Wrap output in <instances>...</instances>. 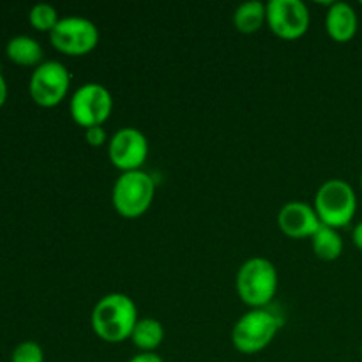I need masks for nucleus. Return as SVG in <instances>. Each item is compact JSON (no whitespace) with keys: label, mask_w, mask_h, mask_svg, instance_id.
<instances>
[{"label":"nucleus","mask_w":362,"mask_h":362,"mask_svg":"<svg viewBox=\"0 0 362 362\" xmlns=\"http://www.w3.org/2000/svg\"><path fill=\"white\" fill-rule=\"evenodd\" d=\"M136 304L126 293H108L95 303L90 315L94 334L106 343H122L131 339L138 324Z\"/></svg>","instance_id":"1"},{"label":"nucleus","mask_w":362,"mask_h":362,"mask_svg":"<svg viewBox=\"0 0 362 362\" xmlns=\"http://www.w3.org/2000/svg\"><path fill=\"white\" fill-rule=\"evenodd\" d=\"M285 320L274 308H257L235 322L232 329V343L240 354L253 356L272 343Z\"/></svg>","instance_id":"2"},{"label":"nucleus","mask_w":362,"mask_h":362,"mask_svg":"<svg viewBox=\"0 0 362 362\" xmlns=\"http://www.w3.org/2000/svg\"><path fill=\"white\" fill-rule=\"evenodd\" d=\"M278 271L274 264L267 258L253 257L240 265L237 272L235 288L244 304L257 308L271 306L276 292H278Z\"/></svg>","instance_id":"3"},{"label":"nucleus","mask_w":362,"mask_h":362,"mask_svg":"<svg viewBox=\"0 0 362 362\" xmlns=\"http://www.w3.org/2000/svg\"><path fill=\"white\" fill-rule=\"evenodd\" d=\"M313 209L322 225L336 230L349 226L357 211L356 191L343 179L327 180L318 187Z\"/></svg>","instance_id":"4"},{"label":"nucleus","mask_w":362,"mask_h":362,"mask_svg":"<svg viewBox=\"0 0 362 362\" xmlns=\"http://www.w3.org/2000/svg\"><path fill=\"white\" fill-rule=\"evenodd\" d=\"M156 184L144 170L120 173L112 189V204L126 219H136L151 209L154 202Z\"/></svg>","instance_id":"5"},{"label":"nucleus","mask_w":362,"mask_h":362,"mask_svg":"<svg viewBox=\"0 0 362 362\" xmlns=\"http://www.w3.org/2000/svg\"><path fill=\"white\" fill-rule=\"evenodd\" d=\"M113 112L112 92L101 83H85L74 90L69 101V113L78 126L98 127L110 119Z\"/></svg>","instance_id":"6"},{"label":"nucleus","mask_w":362,"mask_h":362,"mask_svg":"<svg viewBox=\"0 0 362 362\" xmlns=\"http://www.w3.org/2000/svg\"><path fill=\"white\" fill-rule=\"evenodd\" d=\"M71 74L59 60H45L32 73L28 92L34 103L45 108H52L62 103L69 92Z\"/></svg>","instance_id":"7"},{"label":"nucleus","mask_w":362,"mask_h":362,"mask_svg":"<svg viewBox=\"0 0 362 362\" xmlns=\"http://www.w3.org/2000/svg\"><path fill=\"white\" fill-rule=\"evenodd\" d=\"M49 41L66 55H87L98 46L99 30L94 21L87 18L66 16L60 18L55 28L49 32Z\"/></svg>","instance_id":"8"},{"label":"nucleus","mask_w":362,"mask_h":362,"mask_svg":"<svg viewBox=\"0 0 362 362\" xmlns=\"http://www.w3.org/2000/svg\"><path fill=\"white\" fill-rule=\"evenodd\" d=\"M311 23L310 11L303 0H271L267 2V25L278 37H303Z\"/></svg>","instance_id":"9"},{"label":"nucleus","mask_w":362,"mask_h":362,"mask_svg":"<svg viewBox=\"0 0 362 362\" xmlns=\"http://www.w3.org/2000/svg\"><path fill=\"white\" fill-rule=\"evenodd\" d=\"M148 156V141L136 127H122L108 141V158L115 168L134 172L144 166Z\"/></svg>","instance_id":"10"},{"label":"nucleus","mask_w":362,"mask_h":362,"mask_svg":"<svg viewBox=\"0 0 362 362\" xmlns=\"http://www.w3.org/2000/svg\"><path fill=\"white\" fill-rule=\"evenodd\" d=\"M278 226L286 237H292V239L310 237L311 239L322 226V223L311 205L304 204V202H288L278 212Z\"/></svg>","instance_id":"11"},{"label":"nucleus","mask_w":362,"mask_h":362,"mask_svg":"<svg viewBox=\"0 0 362 362\" xmlns=\"http://www.w3.org/2000/svg\"><path fill=\"white\" fill-rule=\"evenodd\" d=\"M359 18L356 9L346 2H332L325 14V30L336 42H349L356 37Z\"/></svg>","instance_id":"12"},{"label":"nucleus","mask_w":362,"mask_h":362,"mask_svg":"<svg viewBox=\"0 0 362 362\" xmlns=\"http://www.w3.org/2000/svg\"><path fill=\"white\" fill-rule=\"evenodd\" d=\"M267 21V4L260 0H250L240 4L233 13V25L240 34H255Z\"/></svg>","instance_id":"13"},{"label":"nucleus","mask_w":362,"mask_h":362,"mask_svg":"<svg viewBox=\"0 0 362 362\" xmlns=\"http://www.w3.org/2000/svg\"><path fill=\"white\" fill-rule=\"evenodd\" d=\"M6 53L13 62L20 66H39L42 64V48L30 35H14L6 46Z\"/></svg>","instance_id":"14"},{"label":"nucleus","mask_w":362,"mask_h":362,"mask_svg":"<svg viewBox=\"0 0 362 362\" xmlns=\"http://www.w3.org/2000/svg\"><path fill=\"white\" fill-rule=\"evenodd\" d=\"M311 246H313L315 255L324 262H334L341 257L343 253V239L338 230L331 226L322 225L311 237Z\"/></svg>","instance_id":"15"},{"label":"nucleus","mask_w":362,"mask_h":362,"mask_svg":"<svg viewBox=\"0 0 362 362\" xmlns=\"http://www.w3.org/2000/svg\"><path fill=\"white\" fill-rule=\"evenodd\" d=\"M134 346L141 352H154L165 339V327L154 318H140L131 334Z\"/></svg>","instance_id":"16"},{"label":"nucleus","mask_w":362,"mask_h":362,"mask_svg":"<svg viewBox=\"0 0 362 362\" xmlns=\"http://www.w3.org/2000/svg\"><path fill=\"white\" fill-rule=\"evenodd\" d=\"M28 20H30V25L35 30L52 32L55 28V25L60 21V18L52 4L41 2L32 7L30 13H28Z\"/></svg>","instance_id":"17"},{"label":"nucleus","mask_w":362,"mask_h":362,"mask_svg":"<svg viewBox=\"0 0 362 362\" xmlns=\"http://www.w3.org/2000/svg\"><path fill=\"white\" fill-rule=\"evenodd\" d=\"M11 362H45V352L35 341H23L13 350Z\"/></svg>","instance_id":"18"},{"label":"nucleus","mask_w":362,"mask_h":362,"mask_svg":"<svg viewBox=\"0 0 362 362\" xmlns=\"http://www.w3.org/2000/svg\"><path fill=\"white\" fill-rule=\"evenodd\" d=\"M85 140L92 147H101V145H105L108 141V134H106L103 126L88 127V129H85Z\"/></svg>","instance_id":"19"},{"label":"nucleus","mask_w":362,"mask_h":362,"mask_svg":"<svg viewBox=\"0 0 362 362\" xmlns=\"http://www.w3.org/2000/svg\"><path fill=\"white\" fill-rule=\"evenodd\" d=\"M129 362H163V359L154 352H140L134 357H131Z\"/></svg>","instance_id":"20"},{"label":"nucleus","mask_w":362,"mask_h":362,"mask_svg":"<svg viewBox=\"0 0 362 362\" xmlns=\"http://www.w3.org/2000/svg\"><path fill=\"white\" fill-rule=\"evenodd\" d=\"M352 240H354V244H356V247H359V250L362 251V221L359 223V225H356V228H354Z\"/></svg>","instance_id":"21"},{"label":"nucleus","mask_w":362,"mask_h":362,"mask_svg":"<svg viewBox=\"0 0 362 362\" xmlns=\"http://www.w3.org/2000/svg\"><path fill=\"white\" fill-rule=\"evenodd\" d=\"M7 99V83H6V78L2 76V73H0V106L6 103Z\"/></svg>","instance_id":"22"},{"label":"nucleus","mask_w":362,"mask_h":362,"mask_svg":"<svg viewBox=\"0 0 362 362\" xmlns=\"http://www.w3.org/2000/svg\"><path fill=\"white\" fill-rule=\"evenodd\" d=\"M361 187H362V175H361Z\"/></svg>","instance_id":"23"},{"label":"nucleus","mask_w":362,"mask_h":362,"mask_svg":"<svg viewBox=\"0 0 362 362\" xmlns=\"http://www.w3.org/2000/svg\"><path fill=\"white\" fill-rule=\"evenodd\" d=\"M361 354H362V346H361Z\"/></svg>","instance_id":"24"}]
</instances>
